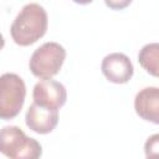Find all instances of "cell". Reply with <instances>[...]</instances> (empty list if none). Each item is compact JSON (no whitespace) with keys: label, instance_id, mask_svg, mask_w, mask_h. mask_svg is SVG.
Returning <instances> with one entry per match:
<instances>
[{"label":"cell","instance_id":"277c9868","mask_svg":"<svg viewBox=\"0 0 159 159\" xmlns=\"http://www.w3.org/2000/svg\"><path fill=\"white\" fill-rule=\"evenodd\" d=\"M26 97L24 80L12 72L0 76V119L10 120L19 116Z\"/></svg>","mask_w":159,"mask_h":159},{"label":"cell","instance_id":"3957f363","mask_svg":"<svg viewBox=\"0 0 159 159\" xmlns=\"http://www.w3.org/2000/svg\"><path fill=\"white\" fill-rule=\"evenodd\" d=\"M65 58V47L58 42L48 41L32 52L29 61V67L31 73L37 78H52L60 72Z\"/></svg>","mask_w":159,"mask_h":159},{"label":"cell","instance_id":"30bf717a","mask_svg":"<svg viewBox=\"0 0 159 159\" xmlns=\"http://www.w3.org/2000/svg\"><path fill=\"white\" fill-rule=\"evenodd\" d=\"M158 148H159V134H153L149 137L145 142L144 150H145V157H153L158 154Z\"/></svg>","mask_w":159,"mask_h":159},{"label":"cell","instance_id":"8fae6325","mask_svg":"<svg viewBox=\"0 0 159 159\" xmlns=\"http://www.w3.org/2000/svg\"><path fill=\"white\" fill-rule=\"evenodd\" d=\"M133 0H104V4L112 10H123L130 5Z\"/></svg>","mask_w":159,"mask_h":159},{"label":"cell","instance_id":"8992f818","mask_svg":"<svg viewBox=\"0 0 159 159\" xmlns=\"http://www.w3.org/2000/svg\"><path fill=\"white\" fill-rule=\"evenodd\" d=\"M103 76L112 83H127L134 73V67L130 58L122 52H113L103 57L101 63Z\"/></svg>","mask_w":159,"mask_h":159},{"label":"cell","instance_id":"4fadbf2b","mask_svg":"<svg viewBox=\"0 0 159 159\" xmlns=\"http://www.w3.org/2000/svg\"><path fill=\"white\" fill-rule=\"evenodd\" d=\"M4 46H5V40H4V36L0 34V50H2Z\"/></svg>","mask_w":159,"mask_h":159},{"label":"cell","instance_id":"7a4b0ae2","mask_svg":"<svg viewBox=\"0 0 159 159\" xmlns=\"http://www.w3.org/2000/svg\"><path fill=\"white\" fill-rule=\"evenodd\" d=\"M0 153L10 159H37L42 155L41 144L17 125L0 129Z\"/></svg>","mask_w":159,"mask_h":159},{"label":"cell","instance_id":"5b68a950","mask_svg":"<svg viewBox=\"0 0 159 159\" xmlns=\"http://www.w3.org/2000/svg\"><path fill=\"white\" fill-rule=\"evenodd\" d=\"M32 98L34 102L39 106L58 111L66 103L67 91L61 82L46 78L39 81L34 86Z\"/></svg>","mask_w":159,"mask_h":159},{"label":"cell","instance_id":"9c48e42d","mask_svg":"<svg viewBox=\"0 0 159 159\" xmlns=\"http://www.w3.org/2000/svg\"><path fill=\"white\" fill-rule=\"evenodd\" d=\"M138 61L140 66L152 76L158 77V70H159V45L157 42L147 43L144 45L139 53H138Z\"/></svg>","mask_w":159,"mask_h":159},{"label":"cell","instance_id":"ba28073f","mask_svg":"<svg viewBox=\"0 0 159 159\" xmlns=\"http://www.w3.org/2000/svg\"><path fill=\"white\" fill-rule=\"evenodd\" d=\"M135 113L144 120L159 123V88L155 86L142 88L134 98Z\"/></svg>","mask_w":159,"mask_h":159},{"label":"cell","instance_id":"6da1fadb","mask_svg":"<svg viewBox=\"0 0 159 159\" xmlns=\"http://www.w3.org/2000/svg\"><path fill=\"white\" fill-rule=\"evenodd\" d=\"M48 19L43 6L30 2L22 6L11 24L10 34L19 46H30L40 40L47 31Z\"/></svg>","mask_w":159,"mask_h":159},{"label":"cell","instance_id":"52a82bcc","mask_svg":"<svg viewBox=\"0 0 159 159\" xmlns=\"http://www.w3.org/2000/svg\"><path fill=\"white\" fill-rule=\"evenodd\" d=\"M25 122L32 132L37 134H48L58 123V111L39 106L34 102L26 111Z\"/></svg>","mask_w":159,"mask_h":159},{"label":"cell","instance_id":"7c38bea8","mask_svg":"<svg viewBox=\"0 0 159 159\" xmlns=\"http://www.w3.org/2000/svg\"><path fill=\"white\" fill-rule=\"evenodd\" d=\"M72 1L76 4H80V5H87V4H91L93 0H72Z\"/></svg>","mask_w":159,"mask_h":159}]
</instances>
